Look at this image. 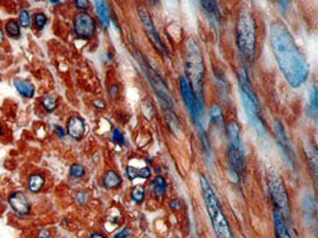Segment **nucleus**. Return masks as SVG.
Segmentation results:
<instances>
[{"instance_id": "19", "label": "nucleus", "mask_w": 318, "mask_h": 238, "mask_svg": "<svg viewBox=\"0 0 318 238\" xmlns=\"http://www.w3.org/2000/svg\"><path fill=\"white\" fill-rule=\"evenodd\" d=\"M152 186H153V192L157 196V198L163 199L165 194V190H167V183H165L164 178L158 175L153 179V183H152Z\"/></svg>"}, {"instance_id": "11", "label": "nucleus", "mask_w": 318, "mask_h": 238, "mask_svg": "<svg viewBox=\"0 0 318 238\" xmlns=\"http://www.w3.org/2000/svg\"><path fill=\"white\" fill-rule=\"evenodd\" d=\"M274 126H276V135H277V140H278L279 145H280L283 153L285 154L288 160H291V163L293 164L294 162V153H293V147L291 145V141L287 138V134H285L284 126L279 121L278 119H276L274 121Z\"/></svg>"}, {"instance_id": "22", "label": "nucleus", "mask_w": 318, "mask_h": 238, "mask_svg": "<svg viewBox=\"0 0 318 238\" xmlns=\"http://www.w3.org/2000/svg\"><path fill=\"white\" fill-rule=\"evenodd\" d=\"M307 156H308L309 166L312 169L313 178L317 179V150L315 146H309L307 149Z\"/></svg>"}, {"instance_id": "39", "label": "nucleus", "mask_w": 318, "mask_h": 238, "mask_svg": "<svg viewBox=\"0 0 318 238\" xmlns=\"http://www.w3.org/2000/svg\"><path fill=\"white\" fill-rule=\"evenodd\" d=\"M48 231H42V232L40 233V238H48Z\"/></svg>"}, {"instance_id": "7", "label": "nucleus", "mask_w": 318, "mask_h": 238, "mask_svg": "<svg viewBox=\"0 0 318 238\" xmlns=\"http://www.w3.org/2000/svg\"><path fill=\"white\" fill-rule=\"evenodd\" d=\"M138 13H139V17H140L141 19V23H143L144 25V31H145V33H147L150 42L153 43L154 48H156L159 53H164V55H167L164 46H163V42L160 40V37H159L158 32H157L156 27H154L153 19H152L149 13L144 9V8H141V6H139L138 8Z\"/></svg>"}, {"instance_id": "9", "label": "nucleus", "mask_w": 318, "mask_h": 238, "mask_svg": "<svg viewBox=\"0 0 318 238\" xmlns=\"http://www.w3.org/2000/svg\"><path fill=\"white\" fill-rule=\"evenodd\" d=\"M8 201H9L13 212H14L17 216H19V217H23V216H27V214L31 213V203H29V201H28L24 193H12L9 198H8Z\"/></svg>"}, {"instance_id": "40", "label": "nucleus", "mask_w": 318, "mask_h": 238, "mask_svg": "<svg viewBox=\"0 0 318 238\" xmlns=\"http://www.w3.org/2000/svg\"><path fill=\"white\" fill-rule=\"evenodd\" d=\"M4 42V32L3 29H0V43Z\"/></svg>"}, {"instance_id": "20", "label": "nucleus", "mask_w": 318, "mask_h": 238, "mask_svg": "<svg viewBox=\"0 0 318 238\" xmlns=\"http://www.w3.org/2000/svg\"><path fill=\"white\" fill-rule=\"evenodd\" d=\"M126 173H128L129 179H135V178H143V179H148L150 177V170L148 168H140L137 169L134 166H129L126 169Z\"/></svg>"}, {"instance_id": "6", "label": "nucleus", "mask_w": 318, "mask_h": 238, "mask_svg": "<svg viewBox=\"0 0 318 238\" xmlns=\"http://www.w3.org/2000/svg\"><path fill=\"white\" fill-rule=\"evenodd\" d=\"M179 85H180V92H182V97H183L184 104H186L187 109H188V112L192 116L193 121L196 122L199 128H201L202 132H203V124L201 121V111H199V107L197 105V101L195 98V95H193V91L191 89L190 82L187 81V78L184 76H180L179 78Z\"/></svg>"}, {"instance_id": "17", "label": "nucleus", "mask_w": 318, "mask_h": 238, "mask_svg": "<svg viewBox=\"0 0 318 238\" xmlns=\"http://www.w3.org/2000/svg\"><path fill=\"white\" fill-rule=\"evenodd\" d=\"M96 13H98L100 21L105 28H109L110 25V17H109V8L106 6L105 1H95Z\"/></svg>"}, {"instance_id": "38", "label": "nucleus", "mask_w": 318, "mask_h": 238, "mask_svg": "<svg viewBox=\"0 0 318 238\" xmlns=\"http://www.w3.org/2000/svg\"><path fill=\"white\" fill-rule=\"evenodd\" d=\"M90 238H106V237H105L104 235H101V233L96 232V233H92L91 237H90Z\"/></svg>"}, {"instance_id": "23", "label": "nucleus", "mask_w": 318, "mask_h": 238, "mask_svg": "<svg viewBox=\"0 0 318 238\" xmlns=\"http://www.w3.org/2000/svg\"><path fill=\"white\" fill-rule=\"evenodd\" d=\"M308 110H309V115L316 119V117H317V87H313V89L311 90Z\"/></svg>"}, {"instance_id": "2", "label": "nucleus", "mask_w": 318, "mask_h": 238, "mask_svg": "<svg viewBox=\"0 0 318 238\" xmlns=\"http://www.w3.org/2000/svg\"><path fill=\"white\" fill-rule=\"evenodd\" d=\"M186 73L190 78L192 85V91L199 111L203 115V104H202V95H203V76H205V64L202 59V55L195 39L190 38L186 44Z\"/></svg>"}, {"instance_id": "25", "label": "nucleus", "mask_w": 318, "mask_h": 238, "mask_svg": "<svg viewBox=\"0 0 318 238\" xmlns=\"http://www.w3.org/2000/svg\"><path fill=\"white\" fill-rule=\"evenodd\" d=\"M42 105L44 107V110L52 112L57 107V98L55 96H46V97L42 98Z\"/></svg>"}, {"instance_id": "30", "label": "nucleus", "mask_w": 318, "mask_h": 238, "mask_svg": "<svg viewBox=\"0 0 318 238\" xmlns=\"http://www.w3.org/2000/svg\"><path fill=\"white\" fill-rule=\"evenodd\" d=\"M34 24L38 29H42L44 25L47 24V17L43 14V13H37L36 16H34Z\"/></svg>"}, {"instance_id": "34", "label": "nucleus", "mask_w": 318, "mask_h": 238, "mask_svg": "<svg viewBox=\"0 0 318 238\" xmlns=\"http://www.w3.org/2000/svg\"><path fill=\"white\" fill-rule=\"evenodd\" d=\"M110 93H111V96H113L114 98H117L118 97V93H119V89H118V86H111V89H110Z\"/></svg>"}, {"instance_id": "13", "label": "nucleus", "mask_w": 318, "mask_h": 238, "mask_svg": "<svg viewBox=\"0 0 318 238\" xmlns=\"http://www.w3.org/2000/svg\"><path fill=\"white\" fill-rule=\"evenodd\" d=\"M85 122L82 119H80L77 116H72L67 121V132L71 138L74 139H81L85 135Z\"/></svg>"}, {"instance_id": "1", "label": "nucleus", "mask_w": 318, "mask_h": 238, "mask_svg": "<svg viewBox=\"0 0 318 238\" xmlns=\"http://www.w3.org/2000/svg\"><path fill=\"white\" fill-rule=\"evenodd\" d=\"M270 42L279 68L287 82L293 89L300 87L308 77V63L291 32L281 21H276L270 27Z\"/></svg>"}, {"instance_id": "12", "label": "nucleus", "mask_w": 318, "mask_h": 238, "mask_svg": "<svg viewBox=\"0 0 318 238\" xmlns=\"http://www.w3.org/2000/svg\"><path fill=\"white\" fill-rule=\"evenodd\" d=\"M227 138H229V146L234 149H241V141H240V126L235 120H230L226 125Z\"/></svg>"}, {"instance_id": "28", "label": "nucleus", "mask_w": 318, "mask_h": 238, "mask_svg": "<svg viewBox=\"0 0 318 238\" xmlns=\"http://www.w3.org/2000/svg\"><path fill=\"white\" fill-rule=\"evenodd\" d=\"M70 174L74 178H76V179H80V178H82L85 175V169H83L82 165L80 164L71 165Z\"/></svg>"}, {"instance_id": "26", "label": "nucleus", "mask_w": 318, "mask_h": 238, "mask_svg": "<svg viewBox=\"0 0 318 238\" xmlns=\"http://www.w3.org/2000/svg\"><path fill=\"white\" fill-rule=\"evenodd\" d=\"M144 197H145V189H144V186L137 185L134 189L132 190V199L135 203H141V201H144Z\"/></svg>"}, {"instance_id": "37", "label": "nucleus", "mask_w": 318, "mask_h": 238, "mask_svg": "<svg viewBox=\"0 0 318 238\" xmlns=\"http://www.w3.org/2000/svg\"><path fill=\"white\" fill-rule=\"evenodd\" d=\"M94 105H95L98 109H101V110H102V109H105V104L102 102V101H95V102H94Z\"/></svg>"}, {"instance_id": "8", "label": "nucleus", "mask_w": 318, "mask_h": 238, "mask_svg": "<svg viewBox=\"0 0 318 238\" xmlns=\"http://www.w3.org/2000/svg\"><path fill=\"white\" fill-rule=\"evenodd\" d=\"M74 29L79 37L90 39L96 31L95 20L87 13H79L74 19Z\"/></svg>"}, {"instance_id": "24", "label": "nucleus", "mask_w": 318, "mask_h": 238, "mask_svg": "<svg viewBox=\"0 0 318 238\" xmlns=\"http://www.w3.org/2000/svg\"><path fill=\"white\" fill-rule=\"evenodd\" d=\"M210 116H211V122L215 124V125H221L223 122V115L222 110L219 105H214L211 107V111H210Z\"/></svg>"}, {"instance_id": "3", "label": "nucleus", "mask_w": 318, "mask_h": 238, "mask_svg": "<svg viewBox=\"0 0 318 238\" xmlns=\"http://www.w3.org/2000/svg\"><path fill=\"white\" fill-rule=\"evenodd\" d=\"M199 183H201L202 194H203V201H205L206 209H207L208 217L211 220V224L214 227V231L218 238H234L233 232L230 229L229 222H227L221 204L219 201L218 197L215 194L214 189L211 188L210 183L207 182L203 175L199 177Z\"/></svg>"}, {"instance_id": "14", "label": "nucleus", "mask_w": 318, "mask_h": 238, "mask_svg": "<svg viewBox=\"0 0 318 238\" xmlns=\"http://www.w3.org/2000/svg\"><path fill=\"white\" fill-rule=\"evenodd\" d=\"M273 217H274V227H276V236L277 238H291V235L288 232L287 226H285L284 217L281 216L280 212L274 208L273 212Z\"/></svg>"}, {"instance_id": "5", "label": "nucleus", "mask_w": 318, "mask_h": 238, "mask_svg": "<svg viewBox=\"0 0 318 238\" xmlns=\"http://www.w3.org/2000/svg\"><path fill=\"white\" fill-rule=\"evenodd\" d=\"M266 182H268V188H269L270 197H272L276 209H278L281 216L288 220L291 216V205H289V198L285 189V185L281 180L280 175L277 173L274 169L268 170L266 175Z\"/></svg>"}, {"instance_id": "21", "label": "nucleus", "mask_w": 318, "mask_h": 238, "mask_svg": "<svg viewBox=\"0 0 318 238\" xmlns=\"http://www.w3.org/2000/svg\"><path fill=\"white\" fill-rule=\"evenodd\" d=\"M5 31L9 37L16 38V39L20 37V25H19L18 21L14 20V19H10L9 21H6Z\"/></svg>"}, {"instance_id": "27", "label": "nucleus", "mask_w": 318, "mask_h": 238, "mask_svg": "<svg viewBox=\"0 0 318 238\" xmlns=\"http://www.w3.org/2000/svg\"><path fill=\"white\" fill-rule=\"evenodd\" d=\"M201 5H203V8H205L210 14H212V16L215 14V16H218V18L220 17V14H219V6L216 1H202Z\"/></svg>"}, {"instance_id": "15", "label": "nucleus", "mask_w": 318, "mask_h": 238, "mask_svg": "<svg viewBox=\"0 0 318 238\" xmlns=\"http://www.w3.org/2000/svg\"><path fill=\"white\" fill-rule=\"evenodd\" d=\"M102 185L107 189H117L121 185V178L115 170H107L102 178Z\"/></svg>"}, {"instance_id": "41", "label": "nucleus", "mask_w": 318, "mask_h": 238, "mask_svg": "<svg viewBox=\"0 0 318 238\" xmlns=\"http://www.w3.org/2000/svg\"><path fill=\"white\" fill-rule=\"evenodd\" d=\"M0 135H1V136L4 135V131H3V128H1V125H0Z\"/></svg>"}, {"instance_id": "35", "label": "nucleus", "mask_w": 318, "mask_h": 238, "mask_svg": "<svg viewBox=\"0 0 318 238\" xmlns=\"http://www.w3.org/2000/svg\"><path fill=\"white\" fill-rule=\"evenodd\" d=\"M171 208L172 209H175V211H178L180 208V203L179 201H177V199H175V201H171Z\"/></svg>"}, {"instance_id": "42", "label": "nucleus", "mask_w": 318, "mask_h": 238, "mask_svg": "<svg viewBox=\"0 0 318 238\" xmlns=\"http://www.w3.org/2000/svg\"><path fill=\"white\" fill-rule=\"evenodd\" d=\"M0 205H1V201H0Z\"/></svg>"}, {"instance_id": "10", "label": "nucleus", "mask_w": 318, "mask_h": 238, "mask_svg": "<svg viewBox=\"0 0 318 238\" xmlns=\"http://www.w3.org/2000/svg\"><path fill=\"white\" fill-rule=\"evenodd\" d=\"M147 76L148 78L150 79V82H152V85H153L157 93L162 97V100L164 101L165 104L168 105V107L172 106V105H173V98H172L171 91H169V89L167 87V85L163 82V79L152 70L147 71Z\"/></svg>"}, {"instance_id": "36", "label": "nucleus", "mask_w": 318, "mask_h": 238, "mask_svg": "<svg viewBox=\"0 0 318 238\" xmlns=\"http://www.w3.org/2000/svg\"><path fill=\"white\" fill-rule=\"evenodd\" d=\"M55 130H56V132H57V134H59V136H61V138H63V136H64V131H63V128H60V126H56V128H55Z\"/></svg>"}, {"instance_id": "18", "label": "nucleus", "mask_w": 318, "mask_h": 238, "mask_svg": "<svg viewBox=\"0 0 318 238\" xmlns=\"http://www.w3.org/2000/svg\"><path fill=\"white\" fill-rule=\"evenodd\" d=\"M44 183H46V179L44 177L40 174H33L29 177V182H28V188L32 193H38L40 192L43 186H44Z\"/></svg>"}, {"instance_id": "16", "label": "nucleus", "mask_w": 318, "mask_h": 238, "mask_svg": "<svg viewBox=\"0 0 318 238\" xmlns=\"http://www.w3.org/2000/svg\"><path fill=\"white\" fill-rule=\"evenodd\" d=\"M14 86H16L17 91H18L23 97H33L34 86L32 85L31 82H28L25 79H16V81H14Z\"/></svg>"}, {"instance_id": "29", "label": "nucleus", "mask_w": 318, "mask_h": 238, "mask_svg": "<svg viewBox=\"0 0 318 238\" xmlns=\"http://www.w3.org/2000/svg\"><path fill=\"white\" fill-rule=\"evenodd\" d=\"M19 21H20L21 27H31V14H29L28 10H20V13H19Z\"/></svg>"}, {"instance_id": "4", "label": "nucleus", "mask_w": 318, "mask_h": 238, "mask_svg": "<svg viewBox=\"0 0 318 238\" xmlns=\"http://www.w3.org/2000/svg\"><path fill=\"white\" fill-rule=\"evenodd\" d=\"M236 42L245 58L253 59L257 49V23L253 13L244 9L240 12L236 28Z\"/></svg>"}, {"instance_id": "33", "label": "nucleus", "mask_w": 318, "mask_h": 238, "mask_svg": "<svg viewBox=\"0 0 318 238\" xmlns=\"http://www.w3.org/2000/svg\"><path fill=\"white\" fill-rule=\"evenodd\" d=\"M75 6L80 10H86L89 8V1H86V0H76L75 1Z\"/></svg>"}, {"instance_id": "31", "label": "nucleus", "mask_w": 318, "mask_h": 238, "mask_svg": "<svg viewBox=\"0 0 318 238\" xmlns=\"http://www.w3.org/2000/svg\"><path fill=\"white\" fill-rule=\"evenodd\" d=\"M111 139H113V141H115V143L120 144V145H122L124 144V136H122L121 131H120L119 128H114L113 130V135H111Z\"/></svg>"}, {"instance_id": "32", "label": "nucleus", "mask_w": 318, "mask_h": 238, "mask_svg": "<svg viewBox=\"0 0 318 238\" xmlns=\"http://www.w3.org/2000/svg\"><path fill=\"white\" fill-rule=\"evenodd\" d=\"M133 235V232L129 228H122L121 231L117 233V235L114 236V238H129L130 236Z\"/></svg>"}]
</instances>
